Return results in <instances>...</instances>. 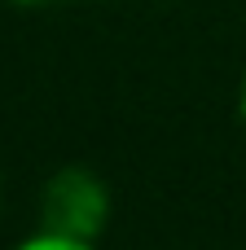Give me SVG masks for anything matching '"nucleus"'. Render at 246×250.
Returning a JSON list of instances; mask_svg holds the SVG:
<instances>
[{
    "instance_id": "3",
    "label": "nucleus",
    "mask_w": 246,
    "mask_h": 250,
    "mask_svg": "<svg viewBox=\"0 0 246 250\" xmlns=\"http://www.w3.org/2000/svg\"><path fill=\"white\" fill-rule=\"evenodd\" d=\"M242 119H246V79H242Z\"/></svg>"
},
{
    "instance_id": "2",
    "label": "nucleus",
    "mask_w": 246,
    "mask_h": 250,
    "mask_svg": "<svg viewBox=\"0 0 246 250\" xmlns=\"http://www.w3.org/2000/svg\"><path fill=\"white\" fill-rule=\"evenodd\" d=\"M18 250H97L92 242H79V237H66V233H35V237H26Z\"/></svg>"
},
{
    "instance_id": "1",
    "label": "nucleus",
    "mask_w": 246,
    "mask_h": 250,
    "mask_svg": "<svg viewBox=\"0 0 246 250\" xmlns=\"http://www.w3.org/2000/svg\"><path fill=\"white\" fill-rule=\"evenodd\" d=\"M40 220L48 233H66L79 242H92L106 220H110V189L101 176H92L88 167H66L44 185V202H40Z\"/></svg>"
}]
</instances>
